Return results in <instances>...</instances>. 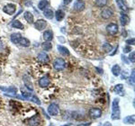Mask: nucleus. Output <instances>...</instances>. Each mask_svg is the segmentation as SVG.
<instances>
[{"label":"nucleus","instance_id":"nucleus-14","mask_svg":"<svg viewBox=\"0 0 135 126\" xmlns=\"http://www.w3.org/2000/svg\"><path fill=\"white\" fill-rule=\"evenodd\" d=\"M43 39H44L45 42H51L53 39V32L51 30H47L43 32Z\"/></svg>","mask_w":135,"mask_h":126},{"label":"nucleus","instance_id":"nucleus-22","mask_svg":"<svg viewBox=\"0 0 135 126\" xmlns=\"http://www.w3.org/2000/svg\"><path fill=\"white\" fill-rule=\"evenodd\" d=\"M134 121H135V116H134V114H132V115L126 116L125 118L123 119V122L125 124H133Z\"/></svg>","mask_w":135,"mask_h":126},{"label":"nucleus","instance_id":"nucleus-19","mask_svg":"<svg viewBox=\"0 0 135 126\" xmlns=\"http://www.w3.org/2000/svg\"><path fill=\"white\" fill-rule=\"evenodd\" d=\"M43 16L46 17L47 19H52L54 16V12L52 11V9L46 8V9L43 10Z\"/></svg>","mask_w":135,"mask_h":126},{"label":"nucleus","instance_id":"nucleus-43","mask_svg":"<svg viewBox=\"0 0 135 126\" xmlns=\"http://www.w3.org/2000/svg\"><path fill=\"white\" fill-rule=\"evenodd\" d=\"M61 126H71V123H67V124H64V125H61Z\"/></svg>","mask_w":135,"mask_h":126},{"label":"nucleus","instance_id":"nucleus-4","mask_svg":"<svg viewBox=\"0 0 135 126\" xmlns=\"http://www.w3.org/2000/svg\"><path fill=\"white\" fill-rule=\"evenodd\" d=\"M48 113L51 116H57L60 114L59 106L56 104H51V105L48 106Z\"/></svg>","mask_w":135,"mask_h":126},{"label":"nucleus","instance_id":"nucleus-2","mask_svg":"<svg viewBox=\"0 0 135 126\" xmlns=\"http://www.w3.org/2000/svg\"><path fill=\"white\" fill-rule=\"evenodd\" d=\"M67 67V63L65 61V60H63L62 58H58L55 60V61L53 63V68L55 70L57 71H61Z\"/></svg>","mask_w":135,"mask_h":126},{"label":"nucleus","instance_id":"nucleus-34","mask_svg":"<svg viewBox=\"0 0 135 126\" xmlns=\"http://www.w3.org/2000/svg\"><path fill=\"white\" fill-rule=\"evenodd\" d=\"M129 82H130V84L134 85V69H132V76H131Z\"/></svg>","mask_w":135,"mask_h":126},{"label":"nucleus","instance_id":"nucleus-37","mask_svg":"<svg viewBox=\"0 0 135 126\" xmlns=\"http://www.w3.org/2000/svg\"><path fill=\"white\" fill-rule=\"evenodd\" d=\"M122 60H123V61H125L126 64H130V61H129V60H128L127 59H126V58L124 57V56H122Z\"/></svg>","mask_w":135,"mask_h":126},{"label":"nucleus","instance_id":"nucleus-29","mask_svg":"<svg viewBox=\"0 0 135 126\" xmlns=\"http://www.w3.org/2000/svg\"><path fill=\"white\" fill-rule=\"evenodd\" d=\"M19 43H20L22 46H23V47H29L30 46V41L26 38H23V37L21 38Z\"/></svg>","mask_w":135,"mask_h":126},{"label":"nucleus","instance_id":"nucleus-36","mask_svg":"<svg viewBox=\"0 0 135 126\" xmlns=\"http://www.w3.org/2000/svg\"><path fill=\"white\" fill-rule=\"evenodd\" d=\"M126 43H127L128 45H134V38L132 39H129V40L126 41Z\"/></svg>","mask_w":135,"mask_h":126},{"label":"nucleus","instance_id":"nucleus-27","mask_svg":"<svg viewBox=\"0 0 135 126\" xmlns=\"http://www.w3.org/2000/svg\"><path fill=\"white\" fill-rule=\"evenodd\" d=\"M42 48L45 51H49L52 49V44L51 42H44L42 44Z\"/></svg>","mask_w":135,"mask_h":126},{"label":"nucleus","instance_id":"nucleus-24","mask_svg":"<svg viewBox=\"0 0 135 126\" xmlns=\"http://www.w3.org/2000/svg\"><path fill=\"white\" fill-rule=\"evenodd\" d=\"M114 92L116 94H118L120 95H123V84H118L114 86Z\"/></svg>","mask_w":135,"mask_h":126},{"label":"nucleus","instance_id":"nucleus-45","mask_svg":"<svg viewBox=\"0 0 135 126\" xmlns=\"http://www.w3.org/2000/svg\"><path fill=\"white\" fill-rule=\"evenodd\" d=\"M98 126H101V124H98Z\"/></svg>","mask_w":135,"mask_h":126},{"label":"nucleus","instance_id":"nucleus-28","mask_svg":"<svg viewBox=\"0 0 135 126\" xmlns=\"http://www.w3.org/2000/svg\"><path fill=\"white\" fill-rule=\"evenodd\" d=\"M95 5L97 6H98V7H104V6H105L107 5L108 3V0H95Z\"/></svg>","mask_w":135,"mask_h":126},{"label":"nucleus","instance_id":"nucleus-32","mask_svg":"<svg viewBox=\"0 0 135 126\" xmlns=\"http://www.w3.org/2000/svg\"><path fill=\"white\" fill-rule=\"evenodd\" d=\"M25 86H26V88H27L30 91H32V90H33V86H32V83H28V82H26V81H25Z\"/></svg>","mask_w":135,"mask_h":126},{"label":"nucleus","instance_id":"nucleus-17","mask_svg":"<svg viewBox=\"0 0 135 126\" xmlns=\"http://www.w3.org/2000/svg\"><path fill=\"white\" fill-rule=\"evenodd\" d=\"M11 26H12L13 28H16V29H20V30H23V28H25L23 25L19 20L13 21L12 23H11Z\"/></svg>","mask_w":135,"mask_h":126},{"label":"nucleus","instance_id":"nucleus-42","mask_svg":"<svg viewBox=\"0 0 135 126\" xmlns=\"http://www.w3.org/2000/svg\"><path fill=\"white\" fill-rule=\"evenodd\" d=\"M123 37H126V36H127V34H126V32L124 31V30L123 31Z\"/></svg>","mask_w":135,"mask_h":126},{"label":"nucleus","instance_id":"nucleus-33","mask_svg":"<svg viewBox=\"0 0 135 126\" xmlns=\"http://www.w3.org/2000/svg\"><path fill=\"white\" fill-rule=\"evenodd\" d=\"M134 55H135V52H134V51H132V52L131 53V54H130V56H129V60H130L132 63H134V61H135Z\"/></svg>","mask_w":135,"mask_h":126},{"label":"nucleus","instance_id":"nucleus-9","mask_svg":"<svg viewBox=\"0 0 135 126\" xmlns=\"http://www.w3.org/2000/svg\"><path fill=\"white\" fill-rule=\"evenodd\" d=\"M85 6H86V4H85V2L83 1V0H77L76 3L74 4L73 7L76 11L81 12V11H83L85 9Z\"/></svg>","mask_w":135,"mask_h":126},{"label":"nucleus","instance_id":"nucleus-18","mask_svg":"<svg viewBox=\"0 0 135 126\" xmlns=\"http://www.w3.org/2000/svg\"><path fill=\"white\" fill-rule=\"evenodd\" d=\"M58 51H59V52H60V54H61L62 56H69V51L67 49L66 47H64V46H61V45H58Z\"/></svg>","mask_w":135,"mask_h":126},{"label":"nucleus","instance_id":"nucleus-3","mask_svg":"<svg viewBox=\"0 0 135 126\" xmlns=\"http://www.w3.org/2000/svg\"><path fill=\"white\" fill-rule=\"evenodd\" d=\"M16 6L14 4H7L3 7V12L6 13V14H9V16H13V14L16 13Z\"/></svg>","mask_w":135,"mask_h":126},{"label":"nucleus","instance_id":"nucleus-7","mask_svg":"<svg viewBox=\"0 0 135 126\" xmlns=\"http://www.w3.org/2000/svg\"><path fill=\"white\" fill-rule=\"evenodd\" d=\"M41 123V117L38 114H34L33 116H32L29 120L27 121V123L31 126H37L38 124H40Z\"/></svg>","mask_w":135,"mask_h":126},{"label":"nucleus","instance_id":"nucleus-15","mask_svg":"<svg viewBox=\"0 0 135 126\" xmlns=\"http://www.w3.org/2000/svg\"><path fill=\"white\" fill-rule=\"evenodd\" d=\"M0 90L4 91V92H6V93H10V94H16V92H17V88L14 86H9V88L0 86Z\"/></svg>","mask_w":135,"mask_h":126},{"label":"nucleus","instance_id":"nucleus-13","mask_svg":"<svg viewBox=\"0 0 135 126\" xmlns=\"http://www.w3.org/2000/svg\"><path fill=\"white\" fill-rule=\"evenodd\" d=\"M130 21V18L129 16H127L124 13H122L121 16H120V23H121L122 26H125Z\"/></svg>","mask_w":135,"mask_h":126},{"label":"nucleus","instance_id":"nucleus-5","mask_svg":"<svg viewBox=\"0 0 135 126\" xmlns=\"http://www.w3.org/2000/svg\"><path fill=\"white\" fill-rule=\"evenodd\" d=\"M118 30H119L118 25L114 23H111L106 26V31H107L108 33L111 34V35H115V34L118 32Z\"/></svg>","mask_w":135,"mask_h":126},{"label":"nucleus","instance_id":"nucleus-39","mask_svg":"<svg viewBox=\"0 0 135 126\" xmlns=\"http://www.w3.org/2000/svg\"><path fill=\"white\" fill-rule=\"evenodd\" d=\"M103 126H112V123H111L110 122H105L103 124Z\"/></svg>","mask_w":135,"mask_h":126},{"label":"nucleus","instance_id":"nucleus-11","mask_svg":"<svg viewBox=\"0 0 135 126\" xmlns=\"http://www.w3.org/2000/svg\"><path fill=\"white\" fill-rule=\"evenodd\" d=\"M113 16H114V11L110 9V8H105L101 12V16L104 19H109Z\"/></svg>","mask_w":135,"mask_h":126},{"label":"nucleus","instance_id":"nucleus-20","mask_svg":"<svg viewBox=\"0 0 135 126\" xmlns=\"http://www.w3.org/2000/svg\"><path fill=\"white\" fill-rule=\"evenodd\" d=\"M23 16H25V20L27 21V23H33V14H32L31 12L26 11V12L25 13V14H23Z\"/></svg>","mask_w":135,"mask_h":126},{"label":"nucleus","instance_id":"nucleus-30","mask_svg":"<svg viewBox=\"0 0 135 126\" xmlns=\"http://www.w3.org/2000/svg\"><path fill=\"white\" fill-rule=\"evenodd\" d=\"M28 100L29 101H32V102H33V103H35V104H37L38 105H42V103H41V101L39 100V98L37 96H35V95H31V96L28 98Z\"/></svg>","mask_w":135,"mask_h":126},{"label":"nucleus","instance_id":"nucleus-12","mask_svg":"<svg viewBox=\"0 0 135 126\" xmlns=\"http://www.w3.org/2000/svg\"><path fill=\"white\" fill-rule=\"evenodd\" d=\"M38 60L42 63H48L50 61V58L48 56V54L45 52V51H42V52L39 53L38 55Z\"/></svg>","mask_w":135,"mask_h":126},{"label":"nucleus","instance_id":"nucleus-10","mask_svg":"<svg viewBox=\"0 0 135 126\" xmlns=\"http://www.w3.org/2000/svg\"><path fill=\"white\" fill-rule=\"evenodd\" d=\"M50 84H51V80L47 77H42L39 79V86L42 88H47V86H49Z\"/></svg>","mask_w":135,"mask_h":126},{"label":"nucleus","instance_id":"nucleus-16","mask_svg":"<svg viewBox=\"0 0 135 126\" xmlns=\"http://www.w3.org/2000/svg\"><path fill=\"white\" fill-rule=\"evenodd\" d=\"M116 4L121 11H123V12H127L128 11V6H126L123 0H116Z\"/></svg>","mask_w":135,"mask_h":126},{"label":"nucleus","instance_id":"nucleus-6","mask_svg":"<svg viewBox=\"0 0 135 126\" xmlns=\"http://www.w3.org/2000/svg\"><path fill=\"white\" fill-rule=\"evenodd\" d=\"M89 115L94 119L99 118V117L102 116V110L100 109V108H97V107L91 108V109L89 110Z\"/></svg>","mask_w":135,"mask_h":126},{"label":"nucleus","instance_id":"nucleus-25","mask_svg":"<svg viewBox=\"0 0 135 126\" xmlns=\"http://www.w3.org/2000/svg\"><path fill=\"white\" fill-rule=\"evenodd\" d=\"M55 17H56V20L60 22L63 20V18L65 17V13L63 12L62 10H58L57 12L55 13Z\"/></svg>","mask_w":135,"mask_h":126},{"label":"nucleus","instance_id":"nucleus-41","mask_svg":"<svg viewBox=\"0 0 135 126\" xmlns=\"http://www.w3.org/2000/svg\"><path fill=\"white\" fill-rule=\"evenodd\" d=\"M3 47V42H2V39L0 38V49Z\"/></svg>","mask_w":135,"mask_h":126},{"label":"nucleus","instance_id":"nucleus-35","mask_svg":"<svg viewBox=\"0 0 135 126\" xmlns=\"http://www.w3.org/2000/svg\"><path fill=\"white\" fill-rule=\"evenodd\" d=\"M132 51V47L131 46H126L123 48V53H127V52H131Z\"/></svg>","mask_w":135,"mask_h":126},{"label":"nucleus","instance_id":"nucleus-21","mask_svg":"<svg viewBox=\"0 0 135 126\" xmlns=\"http://www.w3.org/2000/svg\"><path fill=\"white\" fill-rule=\"evenodd\" d=\"M21 38L22 36L20 33H13L11 35V42L15 43V44H17V43H19V42H20Z\"/></svg>","mask_w":135,"mask_h":126},{"label":"nucleus","instance_id":"nucleus-31","mask_svg":"<svg viewBox=\"0 0 135 126\" xmlns=\"http://www.w3.org/2000/svg\"><path fill=\"white\" fill-rule=\"evenodd\" d=\"M103 49L105 52H110V51L113 50V46L110 44V43L105 42V43H104V45H103Z\"/></svg>","mask_w":135,"mask_h":126},{"label":"nucleus","instance_id":"nucleus-40","mask_svg":"<svg viewBox=\"0 0 135 126\" xmlns=\"http://www.w3.org/2000/svg\"><path fill=\"white\" fill-rule=\"evenodd\" d=\"M90 123H81V124H78L77 126H89Z\"/></svg>","mask_w":135,"mask_h":126},{"label":"nucleus","instance_id":"nucleus-44","mask_svg":"<svg viewBox=\"0 0 135 126\" xmlns=\"http://www.w3.org/2000/svg\"><path fill=\"white\" fill-rule=\"evenodd\" d=\"M49 126H55V125H54L53 123H50V125H49Z\"/></svg>","mask_w":135,"mask_h":126},{"label":"nucleus","instance_id":"nucleus-38","mask_svg":"<svg viewBox=\"0 0 135 126\" xmlns=\"http://www.w3.org/2000/svg\"><path fill=\"white\" fill-rule=\"evenodd\" d=\"M71 2H72V0H63V3H64L65 5H69Z\"/></svg>","mask_w":135,"mask_h":126},{"label":"nucleus","instance_id":"nucleus-8","mask_svg":"<svg viewBox=\"0 0 135 126\" xmlns=\"http://www.w3.org/2000/svg\"><path fill=\"white\" fill-rule=\"evenodd\" d=\"M46 26H47V22L45 20H42V19H39V20H37L34 23V27L38 31H42V30L45 29Z\"/></svg>","mask_w":135,"mask_h":126},{"label":"nucleus","instance_id":"nucleus-23","mask_svg":"<svg viewBox=\"0 0 135 126\" xmlns=\"http://www.w3.org/2000/svg\"><path fill=\"white\" fill-rule=\"evenodd\" d=\"M111 70H112L113 75L115 76V77H118L120 74H121V68H120V66L117 64L114 65V66L112 67V69H111Z\"/></svg>","mask_w":135,"mask_h":126},{"label":"nucleus","instance_id":"nucleus-26","mask_svg":"<svg viewBox=\"0 0 135 126\" xmlns=\"http://www.w3.org/2000/svg\"><path fill=\"white\" fill-rule=\"evenodd\" d=\"M49 6V1L48 0H41L40 3L38 4V8L40 10H44Z\"/></svg>","mask_w":135,"mask_h":126},{"label":"nucleus","instance_id":"nucleus-1","mask_svg":"<svg viewBox=\"0 0 135 126\" xmlns=\"http://www.w3.org/2000/svg\"><path fill=\"white\" fill-rule=\"evenodd\" d=\"M119 103H120V99L118 97L114 98L112 103V114H111L112 120H118V119H120V117H121Z\"/></svg>","mask_w":135,"mask_h":126}]
</instances>
